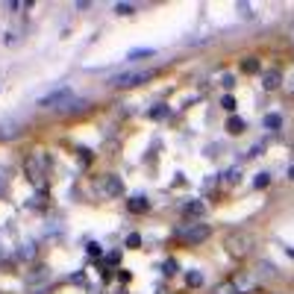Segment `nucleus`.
<instances>
[{
	"label": "nucleus",
	"mask_w": 294,
	"mask_h": 294,
	"mask_svg": "<svg viewBox=\"0 0 294 294\" xmlns=\"http://www.w3.org/2000/svg\"><path fill=\"white\" fill-rule=\"evenodd\" d=\"M239 9H241V15H244V18H250V15H253V9H250L247 3H239Z\"/></svg>",
	"instance_id": "aec40b11"
},
{
	"label": "nucleus",
	"mask_w": 294,
	"mask_h": 294,
	"mask_svg": "<svg viewBox=\"0 0 294 294\" xmlns=\"http://www.w3.org/2000/svg\"><path fill=\"white\" fill-rule=\"evenodd\" d=\"M186 283H188L191 289H197V286H203V274H200V271H188V274H186Z\"/></svg>",
	"instance_id": "9b49d317"
},
{
	"label": "nucleus",
	"mask_w": 294,
	"mask_h": 294,
	"mask_svg": "<svg viewBox=\"0 0 294 294\" xmlns=\"http://www.w3.org/2000/svg\"><path fill=\"white\" fill-rule=\"evenodd\" d=\"M221 106H224V109H227V112H233V109H236V100H233V97H230V94H227V97H224V100H221Z\"/></svg>",
	"instance_id": "f3484780"
},
{
	"label": "nucleus",
	"mask_w": 294,
	"mask_h": 294,
	"mask_svg": "<svg viewBox=\"0 0 294 294\" xmlns=\"http://www.w3.org/2000/svg\"><path fill=\"white\" fill-rule=\"evenodd\" d=\"M118 262H121V253H118V250H115V253H109V265H118Z\"/></svg>",
	"instance_id": "412c9836"
},
{
	"label": "nucleus",
	"mask_w": 294,
	"mask_h": 294,
	"mask_svg": "<svg viewBox=\"0 0 294 294\" xmlns=\"http://www.w3.org/2000/svg\"><path fill=\"white\" fill-rule=\"evenodd\" d=\"M268 183H271V177H268V174H256V180H253V186H256V188H265Z\"/></svg>",
	"instance_id": "2eb2a0df"
},
{
	"label": "nucleus",
	"mask_w": 294,
	"mask_h": 294,
	"mask_svg": "<svg viewBox=\"0 0 294 294\" xmlns=\"http://www.w3.org/2000/svg\"><path fill=\"white\" fill-rule=\"evenodd\" d=\"M3 188H6V177L0 174V194H3Z\"/></svg>",
	"instance_id": "5701e85b"
},
{
	"label": "nucleus",
	"mask_w": 294,
	"mask_h": 294,
	"mask_svg": "<svg viewBox=\"0 0 294 294\" xmlns=\"http://www.w3.org/2000/svg\"><path fill=\"white\" fill-rule=\"evenodd\" d=\"M289 91H292V94H294V77H292V82H289Z\"/></svg>",
	"instance_id": "b1692460"
},
{
	"label": "nucleus",
	"mask_w": 294,
	"mask_h": 294,
	"mask_svg": "<svg viewBox=\"0 0 294 294\" xmlns=\"http://www.w3.org/2000/svg\"><path fill=\"white\" fill-rule=\"evenodd\" d=\"M259 268H262V274H274V271H277V268H274V265H268V262H262Z\"/></svg>",
	"instance_id": "4be33fe9"
},
{
	"label": "nucleus",
	"mask_w": 294,
	"mask_h": 294,
	"mask_svg": "<svg viewBox=\"0 0 294 294\" xmlns=\"http://www.w3.org/2000/svg\"><path fill=\"white\" fill-rule=\"evenodd\" d=\"M100 188H103L106 197H121V194H124V183H121V177H115V174H106L103 183H100Z\"/></svg>",
	"instance_id": "20e7f679"
},
{
	"label": "nucleus",
	"mask_w": 294,
	"mask_h": 294,
	"mask_svg": "<svg viewBox=\"0 0 294 294\" xmlns=\"http://www.w3.org/2000/svg\"><path fill=\"white\" fill-rule=\"evenodd\" d=\"M127 206H130V212H147V200L144 197H133V200H127Z\"/></svg>",
	"instance_id": "9d476101"
},
{
	"label": "nucleus",
	"mask_w": 294,
	"mask_h": 294,
	"mask_svg": "<svg viewBox=\"0 0 294 294\" xmlns=\"http://www.w3.org/2000/svg\"><path fill=\"white\" fill-rule=\"evenodd\" d=\"M130 12H135V9L127 6V3H118V15H130Z\"/></svg>",
	"instance_id": "6ab92c4d"
},
{
	"label": "nucleus",
	"mask_w": 294,
	"mask_h": 294,
	"mask_svg": "<svg viewBox=\"0 0 294 294\" xmlns=\"http://www.w3.org/2000/svg\"><path fill=\"white\" fill-rule=\"evenodd\" d=\"M203 209H206L203 200H188V203H183V215H197V218H200Z\"/></svg>",
	"instance_id": "0eeeda50"
},
{
	"label": "nucleus",
	"mask_w": 294,
	"mask_h": 294,
	"mask_svg": "<svg viewBox=\"0 0 294 294\" xmlns=\"http://www.w3.org/2000/svg\"><path fill=\"white\" fill-rule=\"evenodd\" d=\"M289 38H292V44H294V27H292V29H289Z\"/></svg>",
	"instance_id": "393cba45"
},
{
	"label": "nucleus",
	"mask_w": 294,
	"mask_h": 294,
	"mask_svg": "<svg viewBox=\"0 0 294 294\" xmlns=\"http://www.w3.org/2000/svg\"><path fill=\"white\" fill-rule=\"evenodd\" d=\"M138 244H141V236H138V233H130V236H127V247H138Z\"/></svg>",
	"instance_id": "dca6fc26"
},
{
	"label": "nucleus",
	"mask_w": 294,
	"mask_h": 294,
	"mask_svg": "<svg viewBox=\"0 0 294 294\" xmlns=\"http://www.w3.org/2000/svg\"><path fill=\"white\" fill-rule=\"evenodd\" d=\"M68 97H71V88H68V85H62V88H56L53 94L41 97V106H44V109H50L53 103H62V100H68Z\"/></svg>",
	"instance_id": "39448f33"
},
{
	"label": "nucleus",
	"mask_w": 294,
	"mask_h": 294,
	"mask_svg": "<svg viewBox=\"0 0 294 294\" xmlns=\"http://www.w3.org/2000/svg\"><path fill=\"white\" fill-rule=\"evenodd\" d=\"M289 177H292V180H294V165H292V168H289Z\"/></svg>",
	"instance_id": "a878e982"
},
{
	"label": "nucleus",
	"mask_w": 294,
	"mask_h": 294,
	"mask_svg": "<svg viewBox=\"0 0 294 294\" xmlns=\"http://www.w3.org/2000/svg\"><path fill=\"white\" fill-rule=\"evenodd\" d=\"M215 294H241V292L236 289V283H227V286H218V292Z\"/></svg>",
	"instance_id": "4468645a"
},
{
	"label": "nucleus",
	"mask_w": 294,
	"mask_h": 294,
	"mask_svg": "<svg viewBox=\"0 0 294 294\" xmlns=\"http://www.w3.org/2000/svg\"><path fill=\"white\" fill-rule=\"evenodd\" d=\"M280 82H283V74H280L277 68H274V71H268V74L262 77V85H265L268 91H271V88H280Z\"/></svg>",
	"instance_id": "423d86ee"
},
{
	"label": "nucleus",
	"mask_w": 294,
	"mask_h": 294,
	"mask_svg": "<svg viewBox=\"0 0 294 294\" xmlns=\"http://www.w3.org/2000/svg\"><path fill=\"white\" fill-rule=\"evenodd\" d=\"M227 244H230V250H233L236 256H244V253L253 250V236H247V233H236V236L227 239Z\"/></svg>",
	"instance_id": "f03ea898"
},
{
	"label": "nucleus",
	"mask_w": 294,
	"mask_h": 294,
	"mask_svg": "<svg viewBox=\"0 0 294 294\" xmlns=\"http://www.w3.org/2000/svg\"><path fill=\"white\" fill-rule=\"evenodd\" d=\"M165 115H168L165 106H153V109H147V118H165Z\"/></svg>",
	"instance_id": "ddd939ff"
},
{
	"label": "nucleus",
	"mask_w": 294,
	"mask_h": 294,
	"mask_svg": "<svg viewBox=\"0 0 294 294\" xmlns=\"http://www.w3.org/2000/svg\"><path fill=\"white\" fill-rule=\"evenodd\" d=\"M209 233H212L209 224H200V221H197V224H186V227H180V230H177V239L186 241V244H200L203 239H209Z\"/></svg>",
	"instance_id": "f257e3e1"
},
{
	"label": "nucleus",
	"mask_w": 294,
	"mask_h": 294,
	"mask_svg": "<svg viewBox=\"0 0 294 294\" xmlns=\"http://www.w3.org/2000/svg\"><path fill=\"white\" fill-rule=\"evenodd\" d=\"M227 130H230L233 135H241V133H244V121L233 115V118H230V124H227Z\"/></svg>",
	"instance_id": "1a4fd4ad"
},
{
	"label": "nucleus",
	"mask_w": 294,
	"mask_h": 294,
	"mask_svg": "<svg viewBox=\"0 0 294 294\" xmlns=\"http://www.w3.org/2000/svg\"><path fill=\"white\" fill-rule=\"evenodd\" d=\"M241 71L256 74V71H259V59H256V56H244V59H241Z\"/></svg>",
	"instance_id": "6e6552de"
},
{
	"label": "nucleus",
	"mask_w": 294,
	"mask_h": 294,
	"mask_svg": "<svg viewBox=\"0 0 294 294\" xmlns=\"http://www.w3.org/2000/svg\"><path fill=\"white\" fill-rule=\"evenodd\" d=\"M147 77H150V71H130V74H118V77H112V85H118V88H130V85L144 82Z\"/></svg>",
	"instance_id": "7ed1b4c3"
},
{
	"label": "nucleus",
	"mask_w": 294,
	"mask_h": 294,
	"mask_svg": "<svg viewBox=\"0 0 294 294\" xmlns=\"http://www.w3.org/2000/svg\"><path fill=\"white\" fill-rule=\"evenodd\" d=\"M177 271H180V265H177L174 259H168V262H165V274H177Z\"/></svg>",
	"instance_id": "a211bd4d"
},
{
	"label": "nucleus",
	"mask_w": 294,
	"mask_h": 294,
	"mask_svg": "<svg viewBox=\"0 0 294 294\" xmlns=\"http://www.w3.org/2000/svg\"><path fill=\"white\" fill-rule=\"evenodd\" d=\"M280 124H283V118H280L277 112H274V115H265V127H268V130H280Z\"/></svg>",
	"instance_id": "f8f14e48"
}]
</instances>
